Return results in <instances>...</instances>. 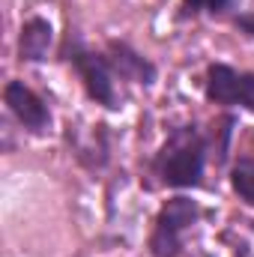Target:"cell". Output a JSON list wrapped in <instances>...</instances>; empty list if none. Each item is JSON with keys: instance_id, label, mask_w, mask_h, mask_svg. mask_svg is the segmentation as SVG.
<instances>
[{"instance_id": "cell-3", "label": "cell", "mask_w": 254, "mask_h": 257, "mask_svg": "<svg viewBox=\"0 0 254 257\" xmlns=\"http://www.w3.org/2000/svg\"><path fill=\"white\" fill-rule=\"evenodd\" d=\"M206 99L215 105H242L254 114V72H236L224 63L206 69Z\"/></svg>"}, {"instance_id": "cell-4", "label": "cell", "mask_w": 254, "mask_h": 257, "mask_svg": "<svg viewBox=\"0 0 254 257\" xmlns=\"http://www.w3.org/2000/svg\"><path fill=\"white\" fill-rule=\"evenodd\" d=\"M69 60L75 63L90 99H96L105 108H117V90H114V69L108 63V57L93 54L87 48H72Z\"/></svg>"}, {"instance_id": "cell-1", "label": "cell", "mask_w": 254, "mask_h": 257, "mask_svg": "<svg viewBox=\"0 0 254 257\" xmlns=\"http://www.w3.org/2000/svg\"><path fill=\"white\" fill-rule=\"evenodd\" d=\"M203 165H206V141L194 126L177 128L165 147L159 150L153 168L162 177L165 186L171 189H194L203 180Z\"/></svg>"}, {"instance_id": "cell-9", "label": "cell", "mask_w": 254, "mask_h": 257, "mask_svg": "<svg viewBox=\"0 0 254 257\" xmlns=\"http://www.w3.org/2000/svg\"><path fill=\"white\" fill-rule=\"evenodd\" d=\"M236 0H183V12H227Z\"/></svg>"}, {"instance_id": "cell-7", "label": "cell", "mask_w": 254, "mask_h": 257, "mask_svg": "<svg viewBox=\"0 0 254 257\" xmlns=\"http://www.w3.org/2000/svg\"><path fill=\"white\" fill-rule=\"evenodd\" d=\"M48 48H51V24L45 18L24 21L21 36H18V54H21V60L39 63V60L48 57Z\"/></svg>"}, {"instance_id": "cell-5", "label": "cell", "mask_w": 254, "mask_h": 257, "mask_svg": "<svg viewBox=\"0 0 254 257\" xmlns=\"http://www.w3.org/2000/svg\"><path fill=\"white\" fill-rule=\"evenodd\" d=\"M3 99H6L9 111L15 114V120L24 128H30V132L39 135V132H45V128L51 126V114H48L45 102L24 81H9L6 90H3Z\"/></svg>"}, {"instance_id": "cell-10", "label": "cell", "mask_w": 254, "mask_h": 257, "mask_svg": "<svg viewBox=\"0 0 254 257\" xmlns=\"http://www.w3.org/2000/svg\"><path fill=\"white\" fill-rule=\"evenodd\" d=\"M236 27H239L242 33L254 36V12H248V15H239V18H236Z\"/></svg>"}, {"instance_id": "cell-2", "label": "cell", "mask_w": 254, "mask_h": 257, "mask_svg": "<svg viewBox=\"0 0 254 257\" xmlns=\"http://www.w3.org/2000/svg\"><path fill=\"white\" fill-rule=\"evenodd\" d=\"M197 221V203L189 197H174L168 200L159 215L156 227L150 236V251L153 257H180L183 251V233Z\"/></svg>"}, {"instance_id": "cell-6", "label": "cell", "mask_w": 254, "mask_h": 257, "mask_svg": "<svg viewBox=\"0 0 254 257\" xmlns=\"http://www.w3.org/2000/svg\"><path fill=\"white\" fill-rule=\"evenodd\" d=\"M105 57H108L111 69L120 78L138 81V84H153L156 81V66L150 63L147 57H141L138 51H132L126 42H108V54Z\"/></svg>"}, {"instance_id": "cell-8", "label": "cell", "mask_w": 254, "mask_h": 257, "mask_svg": "<svg viewBox=\"0 0 254 257\" xmlns=\"http://www.w3.org/2000/svg\"><path fill=\"white\" fill-rule=\"evenodd\" d=\"M230 186H233V192L239 194V200H245L248 206H254V162L242 159V162L233 165Z\"/></svg>"}]
</instances>
